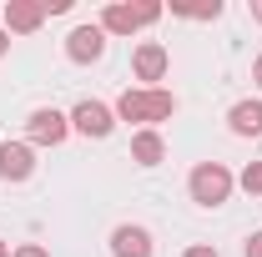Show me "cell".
I'll return each mask as SVG.
<instances>
[{"label":"cell","mask_w":262,"mask_h":257,"mask_svg":"<svg viewBox=\"0 0 262 257\" xmlns=\"http://www.w3.org/2000/svg\"><path fill=\"white\" fill-rule=\"evenodd\" d=\"M171 111H177V96L162 91V86L121 91V101H116V116H121V121H166Z\"/></svg>","instance_id":"obj_1"},{"label":"cell","mask_w":262,"mask_h":257,"mask_svg":"<svg viewBox=\"0 0 262 257\" xmlns=\"http://www.w3.org/2000/svg\"><path fill=\"white\" fill-rule=\"evenodd\" d=\"M192 202H202V207H222L232 197V172L222 166V161H202V166H192Z\"/></svg>","instance_id":"obj_2"},{"label":"cell","mask_w":262,"mask_h":257,"mask_svg":"<svg viewBox=\"0 0 262 257\" xmlns=\"http://www.w3.org/2000/svg\"><path fill=\"white\" fill-rule=\"evenodd\" d=\"M151 20H162V5H157V0H141V5H106V10H101V31L106 35H131V31H141V26H151Z\"/></svg>","instance_id":"obj_3"},{"label":"cell","mask_w":262,"mask_h":257,"mask_svg":"<svg viewBox=\"0 0 262 257\" xmlns=\"http://www.w3.org/2000/svg\"><path fill=\"white\" fill-rule=\"evenodd\" d=\"M26 131H31V141H35V146H61V141H66V131H71V116L51 111V106H40V111H31Z\"/></svg>","instance_id":"obj_4"},{"label":"cell","mask_w":262,"mask_h":257,"mask_svg":"<svg viewBox=\"0 0 262 257\" xmlns=\"http://www.w3.org/2000/svg\"><path fill=\"white\" fill-rule=\"evenodd\" d=\"M71 126L81 131V136H111L116 116H111V106H101V101H81V106L71 111Z\"/></svg>","instance_id":"obj_5"},{"label":"cell","mask_w":262,"mask_h":257,"mask_svg":"<svg viewBox=\"0 0 262 257\" xmlns=\"http://www.w3.org/2000/svg\"><path fill=\"white\" fill-rule=\"evenodd\" d=\"M101 51H106V31L101 26H76V31L66 35V56L71 61H101Z\"/></svg>","instance_id":"obj_6"},{"label":"cell","mask_w":262,"mask_h":257,"mask_svg":"<svg viewBox=\"0 0 262 257\" xmlns=\"http://www.w3.org/2000/svg\"><path fill=\"white\" fill-rule=\"evenodd\" d=\"M40 20H46V5L40 0H5V31L31 35V31H40Z\"/></svg>","instance_id":"obj_7"},{"label":"cell","mask_w":262,"mask_h":257,"mask_svg":"<svg viewBox=\"0 0 262 257\" xmlns=\"http://www.w3.org/2000/svg\"><path fill=\"white\" fill-rule=\"evenodd\" d=\"M31 172H35V152L26 141H5V146H0V177H5V182H26Z\"/></svg>","instance_id":"obj_8"},{"label":"cell","mask_w":262,"mask_h":257,"mask_svg":"<svg viewBox=\"0 0 262 257\" xmlns=\"http://www.w3.org/2000/svg\"><path fill=\"white\" fill-rule=\"evenodd\" d=\"M111 252L116 257H151V232L146 227H116L111 232Z\"/></svg>","instance_id":"obj_9"},{"label":"cell","mask_w":262,"mask_h":257,"mask_svg":"<svg viewBox=\"0 0 262 257\" xmlns=\"http://www.w3.org/2000/svg\"><path fill=\"white\" fill-rule=\"evenodd\" d=\"M136 76H141V81H162L166 76V46H157V40H146V46H141V51H136Z\"/></svg>","instance_id":"obj_10"},{"label":"cell","mask_w":262,"mask_h":257,"mask_svg":"<svg viewBox=\"0 0 262 257\" xmlns=\"http://www.w3.org/2000/svg\"><path fill=\"white\" fill-rule=\"evenodd\" d=\"M227 121L237 136H262V101H237L227 111Z\"/></svg>","instance_id":"obj_11"},{"label":"cell","mask_w":262,"mask_h":257,"mask_svg":"<svg viewBox=\"0 0 262 257\" xmlns=\"http://www.w3.org/2000/svg\"><path fill=\"white\" fill-rule=\"evenodd\" d=\"M131 157L141 161V166H157V161L166 157V141L157 131H136V136H131Z\"/></svg>","instance_id":"obj_12"},{"label":"cell","mask_w":262,"mask_h":257,"mask_svg":"<svg viewBox=\"0 0 262 257\" xmlns=\"http://www.w3.org/2000/svg\"><path fill=\"white\" fill-rule=\"evenodd\" d=\"M242 192L262 197V161H247V172H242Z\"/></svg>","instance_id":"obj_13"},{"label":"cell","mask_w":262,"mask_h":257,"mask_svg":"<svg viewBox=\"0 0 262 257\" xmlns=\"http://www.w3.org/2000/svg\"><path fill=\"white\" fill-rule=\"evenodd\" d=\"M242 252H247V257H262V232H252V237L242 242Z\"/></svg>","instance_id":"obj_14"},{"label":"cell","mask_w":262,"mask_h":257,"mask_svg":"<svg viewBox=\"0 0 262 257\" xmlns=\"http://www.w3.org/2000/svg\"><path fill=\"white\" fill-rule=\"evenodd\" d=\"M182 257H217V247H202V242H196V247H187Z\"/></svg>","instance_id":"obj_15"},{"label":"cell","mask_w":262,"mask_h":257,"mask_svg":"<svg viewBox=\"0 0 262 257\" xmlns=\"http://www.w3.org/2000/svg\"><path fill=\"white\" fill-rule=\"evenodd\" d=\"M15 257H46V247H35V242H31V247H20Z\"/></svg>","instance_id":"obj_16"},{"label":"cell","mask_w":262,"mask_h":257,"mask_svg":"<svg viewBox=\"0 0 262 257\" xmlns=\"http://www.w3.org/2000/svg\"><path fill=\"white\" fill-rule=\"evenodd\" d=\"M252 81H257V86H262V56H257V61H252Z\"/></svg>","instance_id":"obj_17"},{"label":"cell","mask_w":262,"mask_h":257,"mask_svg":"<svg viewBox=\"0 0 262 257\" xmlns=\"http://www.w3.org/2000/svg\"><path fill=\"white\" fill-rule=\"evenodd\" d=\"M5 51H10V31H0V56H5Z\"/></svg>","instance_id":"obj_18"},{"label":"cell","mask_w":262,"mask_h":257,"mask_svg":"<svg viewBox=\"0 0 262 257\" xmlns=\"http://www.w3.org/2000/svg\"><path fill=\"white\" fill-rule=\"evenodd\" d=\"M252 15H257V26H262V0H257V5H252Z\"/></svg>","instance_id":"obj_19"},{"label":"cell","mask_w":262,"mask_h":257,"mask_svg":"<svg viewBox=\"0 0 262 257\" xmlns=\"http://www.w3.org/2000/svg\"><path fill=\"white\" fill-rule=\"evenodd\" d=\"M0 257H10V247H5V242H0Z\"/></svg>","instance_id":"obj_20"}]
</instances>
